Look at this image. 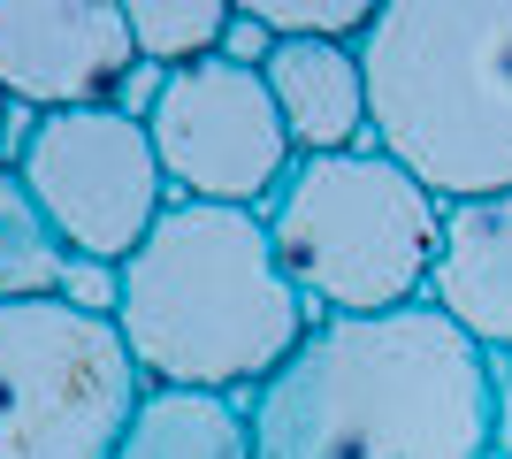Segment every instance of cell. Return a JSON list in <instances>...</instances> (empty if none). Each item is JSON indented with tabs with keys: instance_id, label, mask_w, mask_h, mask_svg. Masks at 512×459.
Instances as JSON below:
<instances>
[{
	"instance_id": "obj_5",
	"label": "cell",
	"mask_w": 512,
	"mask_h": 459,
	"mask_svg": "<svg viewBox=\"0 0 512 459\" xmlns=\"http://www.w3.org/2000/svg\"><path fill=\"white\" fill-rule=\"evenodd\" d=\"M146 391L123 322L62 299L0 306V459H115Z\"/></svg>"
},
{
	"instance_id": "obj_15",
	"label": "cell",
	"mask_w": 512,
	"mask_h": 459,
	"mask_svg": "<svg viewBox=\"0 0 512 459\" xmlns=\"http://www.w3.org/2000/svg\"><path fill=\"white\" fill-rule=\"evenodd\" d=\"M54 299L77 306V314H92V322H115V314H123V268H115V261H85V253H69L62 291H54Z\"/></svg>"
},
{
	"instance_id": "obj_9",
	"label": "cell",
	"mask_w": 512,
	"mask_h": 459,
	"mask_svg": "<svg viewBox=\"0 0 512 459\" xmlns=\"http://www.w3.org/2000/svg\"><path fill=\"white\" fill-rule=\"evenodd\" d=\"M428 306L490 360L512 352V199H459V207H444Z\"/></svg>"
},
{
	"instance_id": "obj_3",
	"label": "cell",
	"mask_w": 512,
	"mask_h": 459,
	"mask_svg": "<svg viewBox=\"0 0 512 459\" xmlns=\"http://www.w3.org/2000/svg\"><path fill=\"white\" fill-rule=\"evenodd\" d=\"M360 77L375 153L428 199H512V0H383Z\"/></svg>"
},
{
	"instance_id": "obj_2",
	"label": "cell",
	"mask_w": 512,
	"mask_h": 459,
	"mask_svg": "<svg viewBox=\"0 0 512 459\" xmlns=\"http://www.w3.org/2000/svg\"><path fill=\"white\" fill-rule=\"evenodd\" d=\"M123 337L161 391L253 398L306 345V299L283 284L268 222L245 207L176 199L153 238L123 261Z\"/></svg>"
},
{
	"instance_id": "obj_16",
	"label": "cell",
	"mask_w": 512,
	"mask_h": 459,
	"mask_svg": "<svg viewBox=\"0 0 512 459\" xmlns=\"http://www.w3.org/2000/svg\"><path fill=\"white\" fill-rule=\"evenodd\" d=\"M222 62H230V69H253V77H260V69L276 62V31H268L253 8H237L230 31H222Z\"/></svg>"
},
{
	"instance_id": "obj_12",
	"label": "cell",
	"mask_w": 512,
	"mask_h": 459,
	"mask_svg": "<svg viewBox=\"0 0 512 459\" xmlns=\"http://www.w3.org/2000/svg\"><path fill=\"white\" fill-rule=\"evenodd\" d=\"M69 245L39 215V199L23 192L16 169H0V306H39L62 291Z\"/></svg>"
},
{
	"instance_id": "obj_14",
	"label": "cell",
	"mask_w": 512,
	"mask_h": 459,
	"mask_svg": "<svg viewBox=\"0 0 512 459\" xmlns=\"http://www.w3.org/2000/svg\"><path fill=\"white\" fill-rule=\"evenodd\" d=\"M253 16L276 31V39H344L360 46L375 8L367 0H253Z\"/></svg>"
},
{
	"instance_id": "obj_10",
	"label": "cell",
	"mask_w": 512,
	"mask_h": 459,
	"mask_svg": "<svg viewBox=\"0 0 512 459\" xmlns=\"http://www.w3.org/2000/svg\"><path fill=\"white\" fill-rule=\"evenodd\" d=\"M260 77H268V100H276L299 161L375 146V131H367L360 46H344V39H276V62L260 69Z\"/></svg>"
},
{
	"instance_id": "obj_7",
	"label": "cell",
	"mask_w": 512,
	"mask_h": 459,
	"mask_svg": "<svg viewBox=\"0 0 512 459\" xmlns=\"http://www.w3.org/2000/svg\"><path fill=\"white\" fill-rule=\"evenodd\" d=\"M146 138L161 153L169 199H192V207L268 215L283 176L299 169V146H291L276 100H268V77L230 69L222 54L199 69H176L161 108L146 115Z\"/></svg>"
},
{
	"instance_id": "obj_8",
	"label": "cell",
	"mask_w": 512,
	"mask_h": 459,
	"mask_svg": "<svg viewBox=\"0 0 512 459\" xmlns=\"http://www.w3.org/2000/svg\"><path fill=\"white\" fill-rule=\"evenodd\" d=\"M138 69L123 0H0V92L31 115L115 108Z\"/></svg>"
},
{
	"instance_id": "obj_11",
	"label": "cell",
	"mask_w": 512,
	"mask_h": 459,
	"mask_svg": "<svg viewBox=\"0 0 512 459\" xmlns=\"http://www.w3.org/2000/svg\"><path fill=\"white\" fill-rule=\"evenodd\" d=\"M115 459H253V421L245 398H214V391H161L153 383L130 414Z\"/></svg>"
},
{
	"instance_id": "obj_6",
	"label": "cell",
	"mask_w": 512,
	"mask_h": 459,
	"mask_svg": "<svg viewBox=\"0 0 512 459\" xmlns=\"http://www.w3.org/2000/svg\"><path fill=\"white\" fill-rule=\"evenodd\" d=\"M23 192L39 199V215L54 222V238L85 261L123 268L138 245L153 238V222L169 215V176L153 153L146 123H130L115 108H77V115H39L31 146L16 153Z\"/></svg>"
},
{
	"instance_id": "obj_1",
	"label": "cell",
	"mask_w": 512,
	"mask_h": 459,
	"mask_svg": "<svg viewBox=\"0 0 512 459\" xmlns=\"http://www.w3.org/2000/svg\"><path fill=\"white\" fill-rule=\"evenodd\" d=\"M245 421L253 459H490V352L428 299L314 322Z\"/></svg>"
},
{
	"instance_id": "obj_4",
	"label": "cell",
	"mask_w": 512,
	"mask_h": 459,
	"mask_svg": "<svg viewBox=\"0 0 512 459\" xmlns=\"http://www.w3.org/2000/svg\"><path fill=\"white\" fill-rule=\"evenodd\" d=\"M268 245L314 322H360L428 299L444 245V199H428L390 153H321L268 199Z\"/></svg>"
},
{
	"instance_id": "obj_17",
	"label": "cell",
	"mask_w": 512,
	"mask_h": 459,
	"mask_svg": "<svg viewBox=\"0 0 512 459\" xmlns=\"http://www.w3.org/2000/svg\"><path fill=\"white\" fill-rule=\"evenodd\" d=\"M490 459H512V352L490 360Z\"/></svg>"
},
{
	"instance_id": "obj_18",
	"label": "cell",
	"mask_w": 512,
	"mask_h": 459,
	"mask_svg": "<svg viewBox=\"0 0 512 459\" xmlns=\"http://www.w3.org/2000/svg\"><path fill=\"white\" fill-rule=\"evenodd\" d=\"M0 131H8V92H0Z\"/></svg>"
},
{
	"instance_id": "obj_13",
	"label": "cell",
	"mask_w": 512,
	"mask_h": 459,
	"mask_svg": "<svg viewBox=\"0 0 512 459\" xmlns=\"http://www.w3.org/2000/svg\"><path fill=\"white\" fill-rule=\"evenodd\" d=\"M130 8V39H138V62L153 69H199L222 54V31H230L237 8L222 0H123Z\"/></svg>"
}]
</instances>
